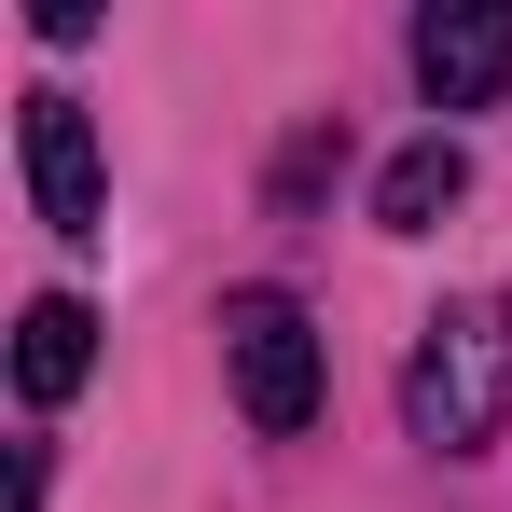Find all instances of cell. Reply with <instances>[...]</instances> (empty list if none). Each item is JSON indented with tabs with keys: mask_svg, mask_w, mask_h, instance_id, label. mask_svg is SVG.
<instances>
[{
	"mask_svg": "<svg viewBox=\"0 0 512 512\" xmlns=\"http://www.w3.org/2000/svg\"><path fill=\"white\" fill-rule=\"evenodd\" d=\"M14 153H28V208L56 222V236H97L111 222V180H97V125H84V97H28L14 111Z\"/></svg>",
	"mask_w": 512,
	"mask_h": 512,
	"instance_id": "3",
	"label": "cell"
},
{
	"mask_svg": "<svg viewBox=\"0 0 512 512\" xmlns=\"http://www.w3.org/2000/svg\"><path fill=\"white\" fill-rule=\"evenodd\" d=\"M84 360H97V319L70 305V291H42V305L14 319V388H28V402H70Z\"/></svg>",
	"mask_w": 512,
	"mask_h": 512,
	"instance_id": "5",
	"label": "cell"
},
{
	"mask_svg": "<svg viewBox=\"0 0 512 512\" xmlns=\"http://www.w3.org/2000/svg\"><path fill=\"white\" fill-rule=\"evenodd\" d=\"M457 194H471V153H457V139H416V153H388V180H374V222H388V236H429Z\"/></svg>",
	"mask_w": 512,
	"mask_h": 512,
	"instance_id": "6",
	"label": "cell"
},
{
	"mask_svg": "<svg viewBox=\"0 0 512 512\" xmlns=\"http://www.w3.org/2000/svg\"><path fill=\"white\" fill-rule=\"evenodd\" d=\"M499 416H512V305L499 291H457L416 333V360H402V429L429 457H485Z\"/></svg>",
	"mask_w": 512,
	"mask_h": 512,
	"instance_id": "1",
	"label": "cell"
},
{
	"mask_svg": "<svg viewBox=\"0 0 512 512\" xmlns=\"http://www.w3.org/2000/svg\"><path fill=\"white\" fill-rule=\"evenodd\" d=\"M416 84H429V111H485V97L512 84V0H443V14H416Z\"/></svg>",
	"mask_w": 512,
	"mask_h": 512,
	"instance_id": "4",
	"label": "cell"
},
{
	"mask_svg": "<svg viewBox=\"0 0 512 512\" xmlns=\"http://www.w3.org/2000/svg\"><path fill=\"white\" fill-rule=\"evenodd\" d=\"M222 374H236L263 443H291L319 416V333H305V305L291 291H222Z\"/></svg>",
	"mask_w": 512,
	"mask_h": 512,
	"instance_id": "2",
	"label": "cell"
}]
</instances>
